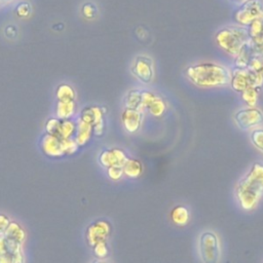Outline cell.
<instances>
[{"label": "cell", "mask_w": 263, "mask_h": 263, "mask_svg": "<svg viewBox=\"0 0 263 263\" xmlns=\"http://www.w3.org/2000/svg\"><path fill=\"white\" fill-rule=\"evenodd\" d=\"M45 132L46 134L55 136L59 138V132H60V119L59 118H49L45 122Z\"/></svg>", "instance_id": "484cf974"}, {"label": "cell", "mask_w": 263, "mask_h": 263, "mask_svg": "<svg viewBox=\"0 0 263 263\" xmlns=\"http://www.w3.org/2000/svg\"><path fill=\"white\" fill-rule=\"evenodd\" d=\"M249 40L252 42H263V21H255L247 27Z\"/></svg>", "instance_id": "44dd1931"}, {"label": "cell", "mask_w": 263, "mask_h": 263, "mask_svg": "<svg viewBox=\"0 0 263 263\" xmlns=\"http://www.w3.org/2000/svg\"><path fill=\"white\" fill-rule=\"evenodd\" d=\"M230 86L236 92H241L248 87H259L263 86V75L254 72L248 68L239 69L234 68L231 72Z\"/></svg>", "instance_id": "5b68a950"}, {"label": "cell", "mask_w": 263, "mask_h": 263, "mask_svg": "<svg viewBox=\"0 0 263 263\" xmlns=\"http://www.w3.org/2000/svg\"><path fill=\"white\" fill-rule=\"evenodd\" d=\"M234 121L240 129L247 130L263 122V112L256 107H247L234 114Z\"/></svg>", "instance_id": "ba28073f"}, {"label": "cell", "mask_w": 263, "mask_h": 263, "mask_svg": "<svg viewBox=\"0 0 263 263\" xmlns=\"http://www.w3.org/2000/svg\"><path fill=\"white\" fill-rule=\"evenodd\" d=\"M198 251L202 263H219L221 248L218 235L212 231H203L198 239Z\"/></svg>", "instance_id": "277c9868"}, {"label": "cell", "mask_w": 263, "mask_h": 263, "mask_svg": "<svg viewBox=\"0 0 263 263\" xmlns=\"http://www.w3.org/2000/svg\"><path fill=\"white\" fill-rule=\"evenodd\" d=\"M31 5L28 2H22L16 6V13L21 17H27L31 13Z\"/></svg>", "instance_id": "1f68e13d"}, {"label": "cell", "mask_w": 263, "mask_h": 263, "mask_svg": "<svg viewBox=\"0 0 263 263\" xmlns=\"http://www.w3.org/2000/svg\"><path fill=\"white\" fill-rule=\"evenodd\" d=\"M242 1H245V0H242Z\"/></svg>", "instance_id": "d590c367"}, {"label": "cell", "mask_w": 263, "mask_h": 263, "mask_svg": "<svg viewBox=\"0 0 263 263\" xmlns=\"http://www.w3.org/2000/svg\"><path fill=\"white\" fill-rule=\"evenodd\" d=\"M62 144H63V150H64L65 155L74 154L79 148V146L77 145V143L75 142V140L73 138L62 140Z\"/></svg>", "instance_id": "83f0119b"}, {"label": "cell", "mask_w": 263, "mask_h": 263, "mask_svg": "<svg viewBox=\"0 0 263 263\" xmlns=\"http://www.w3.org/2000/svg\"><path fill=\"white\" fill-rule=\"evenodd\" d=\"M92 263H108V262H106V261H104V260H100V259H98V260L93 261Z\"/></svg>", "instance_id": "e575fe53"}, {"label": "cell", "mask_w": 263, "mask_h": 263, "mask_svg": "<svg viewBox=\"0 0 263 263\" xmlns=\"http://www.w3.org/2000/svg\"><path fill=\"white\" fill-rule=\"evenodd\" d=\"M107 175L108 177L113 181H118L123 176V170L122 166H111L107 168Z\"/></svg>", "instance_id": "4dcf8cb0"}, {"label": "cell", "mask_w": 263, "mask_h": 263, "mask_svg": "<svg viewBox=\"0 0 263 263\" xmlns=\"http://www.w3.org/2000/svg\"><path fill=\"white\" fill-rule=\"evenodd\" d=\"M123 175L128 178H138L143 172V165L140 160L135 158H127L122 166Z\"/></svg>", "instance_id": "d6986e66"}, {"label": "cell", "mask_w": 263, "mask_h": 263, "mask_svg": "<svg viewBox=\"0 0 263 263\" xmlns=\"http://www.w3.org/2000/svg\"><path fill=\"white\" fill-rule=\"evenodd\" d=\"M10 219L5 214H0V234H3L10 223Z\"/></svg>", "instance_id": "d6a6232c"}, {"label": "cell", "mask_w": 263, "mask_h": 263, "mask_svg": "<svg viewBox=\"0 0 263 263\" xmlns=\"http://www.w3.org/2000/svg\"><path fill=\"white\" fill-rule=\"evenodd\" d=\"M261 88L259 87H248L243 91L240 92L242 101L246 103L248 107H255L258 99H259V93H260Z\"/></svg>", "instance_id": "cb8c5ba5"}, {"label": "cell", "mask_w": 263, "mask_h": 263, "mask_svg": "<svg viewBox=\"0 0 263 263\" xmlns=\"http://www.w3.org/2000/svg\"><path fill=\"white\" fill-rule=\"evenodd\" d=\"M11 1H13V0H0V5H1V4L9 3V2H11Z\"/></svg>", "instance_id": "836d02e7"}, {"label": "cell", "mask_w": 263, "mask_h": 263, "mask_svg": "<svg viewBox=\"0 0 263 263\" xmlns=\"http://www.w3.org/2000/svg\"><path fill=\"white\" fill-rule=\"evenodd\" d=\"M171 219L178 226H185L190 221L189 210L185 205H176L171 211Z\"/></svg>", "instance_id": "e0dca14e"}, {"label": "cell", "mask_w": 263, "mask_h": 263, "mask_svg": "<svg viewBox=\"0 0 263 263\" xmlns=\"http://www.w3.org/2000/svg\"><path fill=\"white\" fill-rule=\"evenodd\" d=\"M81 11H82V14L84 15V17L88 18V20L93 18L98 13L97 6L91 2H87V3L83 4V6L81 8Z\"/></svg>", "instance_id": "f1b7e54d"}, {"label": "cell", "mask_w": 263, "mask_h": 263, "mask_svg": "<svg viewBox=\"0 0 263 263\" xmlns=\"http://www.w3.org/2000/svg\"><path fill=\"white\" fill-rule=\"evenodd\" d=\"M216 43L229 55L235 58L249 40L248 32L241 26H229L220 29L215 36Z\"/></svg>", "instance_id": "3957f363"}, {"label": "cell", "mask_w": 263, "mask_h": 263, "mask_svg": "<svg viewBox=\"0 0 263 263\" xmlns=\"http://www.w3.org/2000/svg\"><path fill=\"white\" fill-rule=\"evenodd\" d=\"M234 21L248 27L255 21H263V0H245L234 11Z\"/></svg>", "instance_id": "8992f818"}, {"label": "cell", "mask_w": 263, "mask_h": 263, "mask_svg": "<svg viewBox=\"0 0 263 263\" xmlns=\"http://www.w3.org/2000/svg\"><path fill=\"white\" fill-rule=\"evenodd\" d=\"M144 114L136 109L125 108L121 114V123L124 129L129 134L137 133L143 122Z\"/></svg>", "instance_id": "5bb4252c"}, {"label": "cell", "mask_w": 263, "mask_h": 263, "mask_svg": "<svg viewBox=\"0 0 263 263\" xmlns=\"http://www.w3.org/2000/svg\"><path fill=\"white\" fill-rule=\"evenodd\" d=\"M76 132V120L74 119H60V132L59 138L61 140L74 138Z\"/></svg>", "instance_id": "ffe728a7"}, {"label": "cell", "mask_w": 263, "mask_h": 263, "mask_svg": "<svg viewBox=\"0 0 263 263\" xmlns=\"http://www.w3.org/2000/svg\"><path fill=\"white\" fill-rule=\"evenodd\" d=\"M92 251L96 255V257L100 260H103L104 258L107 257L108 255V247H107V242L104 241V242H99L97 243L95 247H92Z\"/></svg>", "instance_id": "f546056e"}, {"label": "cell", "mask_w": 263, "mask_h": 263, "mask_svg": "<svg viewBox=\"0 0 263 263\" xmlns=\"http://www.w3.org/2000/svg\"><path fill=\"white\" fill-rule=\"evenodd\" d=\"M166 109L167 105L165 101L160 96L156 95L154 100L148 106L147 112H149L154 117H161L166 112Z\"/></svg>", "instance_id": "7402d4cb"}, {"label": "cell", "mask_w": 263, "mask_h": 263, "mask_svg": "<svg viewBox=\"0 0 263 263\" xmlns=\"http://www.w3.org/2000/svg\"><path fill=\"white\" fill-rule=\"evenodd\" d=\"M247 68L263 75V54H253Z\"/></svg>", "instance_id": "d4e9b609"}, {"label": "cell", "mask_w": 263, "mask_h": 263, "mask_svg": "<svg viewBox=\"0 0 263 263\" xmlns=\"http://www.w3.org/2000/svg\"><path fill=\"white\" fill-rule=\"evenodd\" d=\"M40 148L46 156L51 158H59L65 155L62 140L49 134H45L41 137Z\"/></svg>", "instance_id": "4fadbf2b"}, {"label": "cell", "mask_w": 263, "mask_h": 263, "mask_svg": "<svg viewBox=\"0 0 263 263\" xmlns=\"http://www.w3.org/2000/svg\"><path fill=\"white\" fill-rule=\"evenodd\" d=\"M185 75L198 87L224 86L229 83L231 78V72L226 67L212 62L188 66Z\"/></svg>", "instance_id": "7a4b0ae2"}, {"label": "cell", "mask_w": 263, "mask_h": 263, "mask_svg": "<svg viewBox=\"0 0 263 263\" xmlns=\"http://www.w3.org/2000/svg\"><path fill=\"white\" fill-rule=\"evenodd\" d=\"M235 196L246 211L257 206L263 197V163L254 162L247 174L240 178L235 187Z\"/></svg>", "instance_id": "6da1fadb"}, {"label": "cell", "mask_w": 263, "mask_h": 263, "mask_svg": "<svg viewBox=\"0 0 263 263\" xmlns=\"http://www.w3.org/2000/svg\"><path fill=\"white\" fill-rule=\"evenodd\" d=\"M111 225L106 220H98L92 222L86 228L85 238L89 247H95L99 242L107 241L111 233Z\"/></svg>", "instance_id": "9c48e42d"}, {"label": "cell", "mask_w": 263, "mask_h": 263, "mask_svg": "<svg viewBox=\"0 0 263 263\" xmlns=\"http://www.w3.org/2000/svg\"><path fill=\"white\" fill-rule=\"evenodd\" d=\"M76 105L75 101L73 102H58L55 108L57 118L64 120V119H72L75 115Z\"/></svg>", "instance_id": "ac0fdd59"}, {"label": "cell", "mask_w": 263, "mask_h": 263, "mask_svg": "<svg viewBox=\"0 0 263 263\" xmlns=\"http://www.w3.org/2000/svg\"><path fill=\"white\" fill-rule=\"evenodd\" d=\"M104 108L98 106H88L85 107L81 113L79 118L90 124L92 126L93 134L98 137H101L104 133Z\"/></svg>", "instance_id": "30bf717a"}, {"label": "cell", "mask_w": 263, "mask_h": 263, "mask_svg": "<svg viewBox=\"0 0 263 263\" xmlns=\"http://www.w3.org/2000/svg\"><path fill=\"white\" fill-rule=\"evenodd\" d=\"M55 97L58 102H73L75 101V90L69 84H61L58 86L55 91Z\"/></svg>", "instance_id": "603a6c76"}, {"label": "cell", "mask_w": 263, "mask_h": 263, "mask_svg": "<svg viewBox=\"0 0 263 263\" xmlns=\"http://www.w3.org/2000/svg\"><path fill=\"white\" fill-rule=\"evenodd\" d=\"M0 263H25L24 245L0 234Z\"/></svg>", "instance_id": "52a82bcc"}, {"label": "cell", "mask_w": 263, "mask_h": 263, "mask_svg": "<svg viewBox=\"0 0 263 263\" xmlns=\"http://www.w3.org/2000/svg\"><path fill=\"white\" fill-rule=\"evenodd\" d=\"M253 145L263 153V128H256L251 134Z\"/></svg>", "instance_id": "4316f807"}, {"label": "cell", "mask_w": 263, "mask_h": 263, "mask_svg": "<svg viewBox=\"0 0 263 263\" xmlns=\"http://www.w3.org/2000/svg\"><path fill=\"white\" fill-rule=\"evenodd\" d=\"M3 235L8 239H11L22 245H24L26 240V231L22 227V225L16 221H10Z\"/></svg>", "instance_id": "2e32d148"}, {"label": "cell", "mask_w": 263, "mask_h": 263, "mask_svg": "<svg viewBox=\"0 0 263 263\" xmlns=\"http://www.w3.org/2000/svg\"><path fill=\"white\" fill-rule=\"evenodd\" d=\"M132 72L141 82L150 83L154 75L152 60L147 55L137 57L132 67Z\"/></svg>", "instance_id": "8fae6325"}, {"label": "cell", "mask_w": 263, "mask_h": 263, "mask_svg": "<svg viewBox=\"0 0 263 263\" xmlns=\"http://www.w3.org/2000/svg\"><path fill=\"white\" fill-rule=\"evenodd\" d=\"M127 156L123 150L119 148L105 149L99 155V162L102 166L108 168L111 166H123L127 160Z\"/></svg>", "instance_id": "7c38bea8"}, {"label": "cell", "mask_w": 263, "mask_h": 263, "mask_svg": "<svg viewBox=\"0 0 263 263\" xmlns=\"http://www.w3.org/2000/svg\"><path fill=\"white\" fill-rule=\"evenodd\" d=\"M92 134H93V130L90 124L82 121L80 118L76 119V132L73 139L75 140V142L79 147L87 144Z\"/></svg>", "instance_id": "9a60e30c"}]
</instances>
